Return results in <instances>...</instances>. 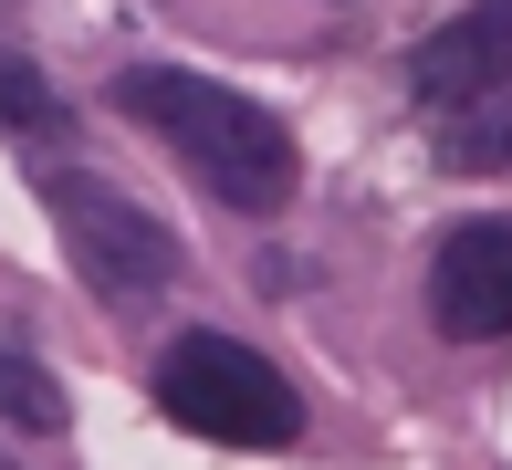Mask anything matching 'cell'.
<instances>
[{
	"label": "cell",
	"mask_w": 512,
	"mask_h": 470,
	"mask_svg": "<svg viewBox=\"0 0 512 470\" xmlns=\"http://www.w3.org/2000/svg\"><path fill=\"white\" fill-rule=\"evenodd\" d=\"M115 115L147 126L157 147L220 209H241V220H272V209H293V188H304V147H293L283 115L230 94V84H209V74H189V63H126V74H115Z\"/></svg>",
	"instance_id": "6da1fadb"
},
{
	"label": "cell",
	"mask_w": 512,
	"mask_h": 470,
	"mask_svg": "<svg viewBox=\"0 0 512 470\" xmlns=\"http://www.w3.org/2000/svg\"><path fill=\"white\" fill-rule=\"evenodd\" d=\"M157 408L189 439H220V450H293L304 439V397L272 356H251L241 335H178L157 356Z\"/></svg>",
	"instance_id": "7a4b0ae2"
},
{
	"label": "cell",
	"mask_w": 512,
	"mask_h": 470,
	"mask_svg": "<svg viewBox=\"0 0 512 470\" xmlns=\"http://www.w3.org/2000/svg\"><path fill=\"white\" fill-rule=\"evenodd\" d=\"M42 209H53L74 272L95 282L105 303H147V293L178 282V230L147 220L126 188H105V178H84V168H42Z\"/></svg>",
	"instance_id": "3957f363"
},
{
	"label": "cell",
	"mask_w": 512,
	"mask_h": 470,
	"mask_svg": "<svg viewBox=\"0 0 512 470\" xmlns=\"http://www.w3.org/2000/svg\"><path fill=\"white\" fill-rule=\"evenodd\" d=\"M429 324L450 345H502L512 335V209L439 230L429 251Z\"/></svg>",
	"instance_id": "277c9868"
},
{
	"label": "cell",
	"mask_w": 512,
	"mask_h": 470,
	"mask_svg": "<svg viewBox=\"0 0 512 470\" xmlns=\"http://www.w3.org/2000/svg\"><path fill=\"white\" fill-rule=\"evenodd\" d=\"M408 94L418 105H502L512 94V0H471L439 32H418Z\"/></svg>",
	"instance_id": "5b68a950"
},
{
	"label": "cell",
	"mask_w": 512,
	"mask_h": 470,
	"mask_svg": "<svg viewBox=\"0 0 512 470\" xmlns=\"http://www.w3.org/2000/svg\"><path fill=\"white\" fill-rule=\"evenodd\" d=\"M0 418H11V429H21V439H53V429H63V418H74V408H63V376H53V366H42V356H32V345H21V335H11V324H0Z\"/></svg>",
	"instance_id": "8992f818"
},
{
	"label": "cell",
	"mask_w": 512,
	"mask_h": 470,
	"mask_svg": "<svg viewBox=\"0 0 512 470\" xmlns=\"http://www.w3.org/2000/svg\"><path fill=\"white\" fill-rule=\"evenodd\" d=\"M63 126V94L42 84V63L0 53V136H53Z\"/></svg>",
	"instance_id": "52a82bcc"
},
{
	"label": "cell",
	"mask_w": 512,
	"mask_h": 470,
	"mask_svg": "<svg viewBox=\"0 0 512 470\" xmlns=\"http://www.w3.org/2000/svg\"><path fill=\"white\" fill-rule=\"evenodd\" d=\"M0 470H11V460H0Z\"/></svg>",
	"instance_id": "ba28073f"
}]
</instances>
